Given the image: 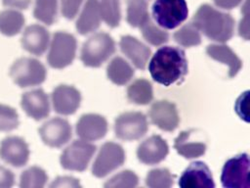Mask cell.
<instances>
[{"instance_id": "obj_1", "label": "cell", "mask_w": 250, "mask_h": 188, "mask_svg": "<svg viewBox=\"0 0 250 188\" xmlns=\"http://www.w3.org/2000/svg\"><path fill=\"white\" fill-rule=\"evenodd\" d=\"M148 70L155 82L166 87L182 83L188 70L185 51L174 46L160 47L151 58Z\"/></svg>"}, {"instance_id": "obj_2", "label": "cell", "mask_w": 250, "mask_h": 188, "mask_svg": "<svg viewBox=\"0 0 250 188\" xmlns=\"http://www.w3.org/2000/svg\"><path fill=\"white\" fill-rule=\"evenodd\" d=\"M191 23L207 38L217 42L229 41L234 33V20L228 14L208 4L201 5L192 17Z\"/></svg>"}, {"instance_id": "obj_3", "label": "cell", "mask_w": 250, "mask_h": 188, "mask_svg": "<svg viewBox=\"0 0 250 188\" xmlns=\"http://www.w3.org/2000/svg\"><path fill=\"white\" fill-rule=\"evenodd\" d=\"M115 52V42L106 32H97L89 37L82 46L80 60L91 68L101 67Z\"/></svg>"}, {"instance_id": "obj_4", "label": "cell", "mask_w": 250, "mask_h": 188, "mask_svg": "<svg viewBox=\"0 0 250 188\" xmlns=\"http://www.w3.org/2000/svg\"><path fill=\"white\" fill-rule=\"evenodd\" d=\"M9 73L14 83L25 88L43 83L46 79L47 70L40 61L34 58L22 57L13 63Z\"/></svg>"}, {"instance_id": "obj_5", "label": "cell", "mask_w": 250, "mask_h": 188, "mask_svg": "<svg viewBox=\"0 0 250 188\" xmlns=\"http://www.w3.org/2000/svg\"><path fill=\"white\" fill-rule=\"evenodd\" d=\"M151 13L160 27L174 29L187 20L188 9L186 0H155Z\"/></svg>"}, {"instance_id": "obj_6", "label": "cell", "mask_w": 250, "mask_h": 188, "mask_svg": "<svg viewBox=\"0 0 250 188\" xmlns=\"http://www.w3.org/2000/svg\"><path fill=\"white\" fill-rule=\"evenodd\" d=\"M77 41L74 35L64 31H57L53 34L47 61L54 69H63L69 66L76 55Z\"/></svg>"}, {"instance_id": "obj_7", "label": "cell", "mask_w": 250, "mask_h": 188, "mask_svg": "<svg viewBox=\"0 0 250 188\" xmlns=\"http://www.w3.org/2000/svg\"><path fill=\"white\" fill-rule=\"evenodd\" d=\"M249 164L246 153L228 160L222 169V185L225 188H249Z\"/></svg>"}, {"instance_id": "obj_8", "label": "cell", "mask_w": 250, "mask_h": 188, "mask_svg": "<svg viewBox=\"0 0 250 188\" xmlns=\"http://www.w3.org/2000/svg\"><path fill=\"white\" fill-rule=\"evenodd\" d=\"M148 129L146 117L141 112H126L115 118V136L124 141L141 139Z\"/></svg>"}, {"instance_id": "obj_9", "label": "cell", "mask_w": 250, "mask_h": 188, "mask_svg": "<svg viewBox=\"0 0 250 188\" xmlns=\"http://www.w3.org/2000/svg\"><path fill=\"white\" fill-rule=\"evenodd\" d=\"M97 147L85 140H74L64 149L60 158L62 168L67 170L84 171L94 156Z\"/></svg>"}, {"instance_id": "obj_10", "label": "cell", "mask_w": 250, "mask_h": 188, "mask_svg": "<svg viewBox=\"0 0 250 188\" xmlns=\"http://www.w3.org/2000/svg\"><path fill=\"white\" fill-rule=\"evenodd\" d=\"M125 152L121 145L105 142L100 149L92 166V174L102 178L121 166L125 162Z\"/></svg>"}, {"instance_id": "obj_11", "label": "cell", "mask_w": 250, "mask_h": 188, "mask_svg": "<svg viewBox=\"0 0 250 188\" xmlns=\"http://www.w3.org/2000/svg\"><path fill=\"white\" fill-rule=\"evenodd\" d=\"M38 132L43 143L51 148L62 147L72 136L70 123L62 118H53L47 120L38 129Z\"/></svg>"}, {"instance_id": "obj_12", "label": "cell", "mask_w": 250, "mask_h": 188, "mask_svg": "<svg viewBox=\"0 0 250 188\" xmlns=\"http://www.w3.org/2000/svg\"><path fill=\"white\" fill-rule=\"evenodd\" d=\"M29 154L28 144L20 136H8L0 143V159L12 166L25 165L29 160Z\"/></svg>"}, {"instance_id": "obj_13", "label": "cell", "mask_w": 250, "mask_h": 188, "mask_svg": "<svg viewBox=\"0 0 250 188\" xmlns=\"http://www.w3.org/2000/svg\"><path fill=\"white\" fill-rule=\"evenodd\" d=\"M151 122L164 131H174L180 122L177 107L167 100L155 101L148 112Z\"/></svg>"}, {"instance_id": "obj_14", "label": "cell", "mask_w": 250, "mask_h": 188, "mask_svg": "<svg viewBox=\"0 0 250 188\" xmlns=\"http://www.w3.org/2000/svg\"><path fill=\"white\" fill-rule=\"evenodd\" d=\"M51 98L55 112L63 116L74 114L81 103L80 92L74 86L65 84L57 86L53 90Z\"/></svg>"}, {"instance_id": "obj_15", "label": "cell", "mask_w": 250, "mask_h": 188, "mask_svg": "<svg viewBox=\"0 0 250 188\" xmlns=\"http://www.w3.org/2000/svg\"><path fill=\"white\" fill-rule=\"evenodd\" d=\"M203 134L198 133L197 129L182 131L175 139L174 148L186 159H194L205 154L207 145L202 139Z\"/></svg>"}, {"instance_id": "obj_16", "label": "cell", "mask_w": 250, "mask_h": 188, "mask_svg": "<svg viewBox=\"0 0 250 188\" xmlns=\"http://www.w3.org/2000/svg\"><path fill=\"white\" fill-rule=\"evenodd\" d=\"M169 147L167 142L160 135H151L143 141L137 149L139 161L145 164H156L167 157Z\"/></svg>"}, {"instance_id": "obj_17", "label": "cell", "mask_w": 250, "mask_h": 188, "mask_svg": "<svg viewBox=\"0 0 250 188\" xmlns=\"http://www.w3.org/2000/svg\"><path fill=\"white\" fill-rule=\"evenodd\" d=\"M179 186L182 188H214L215 183L208 165L203 162L197 161L191 163L185 169L180 177Z\"/></svg>"}, {"instance_id": "obj_18", "label": "cell", "mask_w": 250, "mask_h": 188, "mask_svg": "<svg viewBox=\"0 0 250 188\" xmlns=\"http://www.w3.org/2000/svg\"><path fill=\"white\" fill-rule=\"evenodd\" d=\"M21 106L24 113L35 120H41L50 115L49 97L41 88L24 92Z\"/></svg>"}, {"instance_id": "obj_19", "label": "cell", "mask_w": 250, "mask_h": 188, "mask_svg": "<svg viewBox=\"0 0 250 188\" xmlns=\"http://www.w3.org/2000/svg\"><path fill=\"white\" fill-rule=\"evenodd\" d=\"M76 134L82 140L96 141L105 136L107 121L104 117L98 114L82 115L76 123Z\"/></svg>"}, {"instance_id": "obj_20", "label": "cell", "mask_w": 250, "mask_h": 188, "mask_svg": "<svg viewBox=\"0 0 250 188\" xmlns=\"http://www.w3.org/2000/svg\"><path fill=\"white\" fill-rule=\"evenodd\" d=\"M50 33L46 27L40 24L28 25L21 36V46L28 53L41 56L49 46Z\"/></svg>"}, {"instance_id": "obj_21", "label": "cell", "mask_w": 250, "mask_h": 188, "mask_svg": "<svg viewBox=\"0 0 250 188\" xmlns=\"http://www.w3.org/2000/svg\"><path fill=\"white\" fill-rule=\"evenodd\" d=\"M119 47L121 52L130 59L139 70H145L151 55V50L146 44L131 35H123L120 38Z\"/></svg>"}, {"instance_id": "obj_22", "label": "cell", "mask_w": 250, "mask_h": 188, "mask_svg": "<svg viewBox=\"0 0 250 188\" xmlns=\"http://www.w3.org/2000/svg\"><path fill=\"white\" fill-rule=\"evenodd\" d=\"M101 20L99 0H87L75 26L81 35H86L100 27Z\"/></svg>"}, {"instance_id": "obj_23", "label": "cell", "mask_w": 250, "mask_h": 188, "mask_svg": "<svg viewBox=\"0 0 250 188\" xmlns=\"http://www.w3.org/2000/svg\"><path fill=\"white\" fill-rule=\"evenodd\" d=\"M207 55L229 67V77H234L242 68V62L237 55L225 44H210L206 47Z\"/></svg>"}, {"instance_id": "obj_24", "label": "cell", "mask_w": 250, "mask_h": 188, "mask_svg": "<svg viewBox=\"0 0 250 188\" xmlns=\"http://www.w3.org/2000/svg\"><path fill=\"white\" fill-rule=\"evenodd\" d=\"M135 71L134 69L123 58L117 56L113 58L106 68L108 79L116 85H124L131 80Z\"/></svg>"}, {"instance_id": "obj_25", "label": "cell", "mask_w": 250, "mask_h": 188, "mask_svg": "<svg viewBox=\"0 0 250 188\" xmlns=\"http://www.w3.org/2000/svg\"><path fill=\"white\" fill-rule=\"evenodd\" d=\"M127 98L131 103L137 105H147L153 99L151 83L145 78L133 81L127 89Z\"/></svg>"}, {"instance_id": "obj_26", "label": "cell", "mask_w": 250, "mask_h": 188, "mask_svg": "<svg viewBox=\"0 0 250 188\" xmlns=\"http://www.w3.org/2000/svg\"><path fill=\"white\" fill-rule=\"evenodd\" d=\"M24 24L23 15L14 9L0 12V33L6 36H15L21 31Z\"/></svg>"}, {"instance_id": "obj_27", "label": "cell", "mask_w": 250, "mask_h": 188, "mask_svg": "<svg viewBox=\"0 0 250 188\" xmlns=\"http://www.w3.org/2000/svg\"><path fill=\"white\" fill-rule=\"evenodd\" d=\"M127 23L133 27H140L150 17L146 0H126Z\"/></svg>"}, {"instance_id": "obj_28", "label": "cell", "mask_w": 250, "mask_h": 188, "mask_svg": "<svg viewBox=\"0 0 250 188\" xmlns=\"http://www.w3.org/2000/svg\"><path fill=\"white\" fill-rule=\"evenodd\" d=\"M33 16L47 25L53 24L58 17V0H35Z\"/></svg>"}, {"instance_id": "obj_29", "label": "cell", "mask_w": 250, "mask_h": 188, "mask_svg": "<svg viewBox=\"0 0 250 188\" xmlns=\"http://www.w3.org/2000/svg\"><path fill=\"white\" fill-rule=\"evenodd\" d=\"M100 14L103 21L109 27H116L120 24L121 9L120 0H100Z\"/></svg>"}, {"instance_id": "obj_30", "label": "cell", "mask_w": 250, "mask_h": 188, "mask_svg": "<svg viewBox=\"0 0 250 188\" xmlns=\"http://www.w3.org/2000/svg\"><path fill=\"white\" fill-rule=\"evenodd\" d=\"M48 180L46 171L39 166H30L23 170L20 177V187L21 188H42Z\"/></svg>"}, {"instance_id": "obj_31", "label": "cell", "mask_w": 250, "mask_h": 188, "mask_svg": "<svg viewBox=\"0 0 250 188\" xmlns=\"http://www.w3.org/2000/svg\"><path fill=\"white\" fill-rule=\"evenodd\" d=\"M140 28L144 39L153 46H160L169 40V33L157 26L150 18L144 23Z\"/></svg>"}, {"instance_id": "obj_32", "label": "cell", "mask_w": 250, "mask_h": 188, "mask_svg": "<svg viewBox=\"0 0 250 188\" xmlns=\"http://www.w3.org/2000/svg\"><path fill=\"white\" fill-rule=\"evenodd\" d=\"M174 40L184 47L197 46L201 43V35L198 28L190 22L178 29L174 35Z\"/></svg>"}, {"instance_id": "obj_33", "label": "cell", "mask_w": 250, "mask_h": 188, "mask_svg": "<svg viewBox=\"0 0 250 188\" xmlns=\"http://www.w3.org/2000/svg\"><path fill=\"white\" fill-rule=\"evenodd\" d=\"M175 175L166 167L154 168L146 176V185L150 188H170L174 185Z\"/></svg>"}, {"instance_id": "obj_34", "label": "cell", "mask_w": 250, "mask_h": 188, "mask_svg": "<svg viewBox=\"0 0 250 188\" xmlns=\"http://www.w3.org/2000/svg\"><path fill=\"white\" fill-rule=\"evenodd\" d=\"M20 124L19 115L16 109L0 104V131H12Z\"/></svg>"}, {"instance_id": "obj_35", "label": "cell", "mask_w": 250, "mask_h": 188, "mask_svg": "<svg viewBox=\"0 0 250 188\" xmlns=\"http://www.w3.org/2000/svg\"><path fill=\"white\" fill-rule=\"evenodd\" d=\"M139 184L138 175L132 170H123L111 178H109L104 186L105 188L112 187H136Z\"/></svg>"}, {"instance_id": "obj_36", "label": "cell", "mask_w": 250, "mask_h": 188, "mask_svg": "<svg viewBox=\"0 0 250 188\" xmlns=\"http://www.w3.org/2000/svg\"><path fill=\"white\" fill-rule=\"evenodd\" d=\"M83 0H61V12L67 20H72L77 15Z\"/></svg>"}, {"instance_id": "obj_37", "label": "cell", "mask_w": 250, "mask_h": 188, "mask_svg": "<svg viewBox=\"0 0 250 188\" xmlns=\"http://www.w3.org/2000/svg\"><path fill=\"white\" fill-rule=\"evenodd\" d=\"M50 187H81V184L79 180L74 177L59 176L50 184Z\"/></svg>"}, {"instance_id": "obj_38", "label": "cell", "mask_w": 250, "mask_h": 188, "mask_svg": "<svg viewBox=\"0 0 250 188\" xmlns=\"http://www.w3.org/2000/svg\"><path fill=\"white\" fill-rule=\"evenodd\" d=\"M15 184V174L8 168L0 165V188H10Z\"/></svg>"}, {"instance_id": "obj_39", "label": "cell", "mask_w": 250, "mask_h": 188, "mask_svg": "<svg viewBox=\"0 0 250 188\" xmlns=\"http://www.w3.org/2000/svg\"><path fill=\"white\" fill-rule=\"evenodd\" d=\"M30 2L31 0H2V4L4 6L17 10L27 9L30 5Z\"/></svg>"}, {"instance_id": "obj_40", "label": "cell", "mask_w": 250, "mask_h": 188, "mask_svg": "<svg viewBox=\"0 0 250 188\" xmlns=\"http://www.w3.org/2000/svg\"><path fill=\"white\" fill-rule=\"evenodd\" d=\"M245 12H244V19H242L240 21V24H239V35L241 37H243L245 40H248V29H249V25H248V12H247V2L245 3Z\"/></svg>"}, {"instance_id": "obj_41", "label": "cell", "mask_w": 250, "mask_h": 188, "mask_svg": "<svg viewBox=\"0 0 250 188\" xmlns=\"http://www.w3.org/2000/svg\"><path fill=\"white\" fill-rule=\"evenodd\" d=\"M215 5L225 10H230L237 7L243 0H213Z\"/></svg>"}]
</instances>
